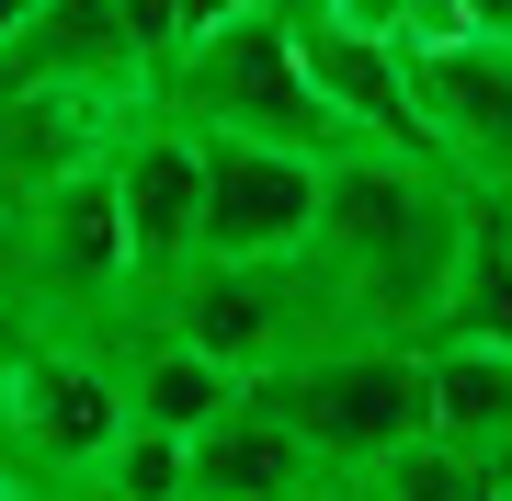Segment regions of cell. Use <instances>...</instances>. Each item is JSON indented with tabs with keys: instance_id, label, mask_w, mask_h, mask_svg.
<instances>
[{
	"instance_id": "obj_16",
	"label": "cell",
	"mask_w": 512,
	"mask_h": 501,
	"mask_svg": "<svg viewBox=\"0 0 512 501\" xmlns=\"http://www.w3.org/2000/svg\"><path fill=\"white\" fill-rule=\"evenodd\" d=\"M274 12H330V0H274Z\"/></svg>"
},
{
	"instance_id": "obj_7",
	"label": "cell",
	"mask_w": 512,
	"mask_h": 501,
	"mask_svg": "<svg viewBox=\"0 0 512 501\" xmlns=\"http://www.w3.org/2000/svg\"><path fill=\"white\" fill-rule=\"evenodd\" d=\"M296 23V57H308L319 103L342 114L353 137H376V149H421L433 160V137H421V103H410V69H399V35H376V23H342V12H285Z\"/></svg>"
},
{
	"instance_id": "obj_10",
	"label": "cell",
	"mask_w": 512,
	"mask_h": 501,
	"mask_svg": "<svg viewBox=\"0 0 512 501\" xmlns=\"http://www.w3.org/2000/svg\"><path fill=\"white\" fill-rule=\"evenodd\" d=\"M421 388H433V433L490 456L512 433V342H478V331H433L421 342Z\"/></svg>"
},
{
	"instance_id": "obj_4",
	"label": "cell",
	"mask_w": 512,
	"mask_h": 501,
	"mask_svg": "<svg viewBox=\"0 0 512 501\" xmlns=\"http://www.w3.org/2000/svg\"><path fill=\"white\" fill-rule=\"evenodd\" d=\"M194 160H205L194 251H228V262L308 251V228H319V149L239 137V126H194Z\"/></svg>"
},
{
	"instance_id": "obj_13",
	"label": "cell",
	"mask_w": 512,
	"mask_h": 501,
	"mask_svg": "<svg viewBox=\"0 0 512 501\" xmlns=\"http://www.w3.org/2000/svg\"><path fill=\"white\" fill-rule=\"evenodd\" d=\"M114 23H126L137 69H160V57H171V35H183V12H171V0H114Z\"/></svg>"
},
{
	"instance_id": "obj_6",
	"label": "cell",
	"mask_w": 512,
	"mask_h": 501,
	"mask_svg": "<svg viewBox=\"0 0 512 501\" xmlns=\"http://www.w3.org/2000/svg\"><path fill=\"white\" fill-rule=\"evenodd\" d=\"M399 69L433 160L456 183H512V35H410Z\"/></svg>"
},
{
	"instance_id": "obj_5",
	"label": "cell",
	"mask_w": 512,
	"mask_h": 501,
	"mask_svg": "<svg viewBox=\"0 0 512 501\" xmlns=\"http://www.w3.org/2000/svg\"><path fill=\"white\" fill-rule=\"evenodd\" d=\"M103 183H114V228H126V297L160 285L171 262L194 251V205H205V160H194V126L171 103H126L103 137Z\"/></svg>"
},
{
	"instance_id": "obj_17",
	"label": "cell",
	"mask_w": 512,
	"mask_h": 501,
	"mask_svg": "<svg viewBox=\"0 0 512 501\" xmlns=\"http://www.w3.org/2000/svg\"><path fill=\"white\" fill-rule=\"evenodd\" d=\"M0 331H12V297H0Z\"/></svg>"
},
{
	"instance_id": "obj_14",
	"label": "cell",
	"mask_w": 512,
	"mask_h": 501,
	"mask_svg": "<svg viewBox=\"0 0 512 501\" xmlns=\"http://www.w3.org/2000/svg\"><path fill=\"white\" fill-rule=\"evenodd\" d=\"M490 490H512V433H501V445H490Z\"/></svg>"
},
{
	"instance_id": "obj_8",
	"label": "cell",
	"mask_w": 512,
	"mask_h": 501,
	"mask_svg": "<svg viewBox=\"0 0 512 501\" xmlns=\"http://www.w3.org/2000/svg\"><path fill=\"white\" fill-rule=\"evenodd\" d=\"M183 490H217V501H296V490H330V467L308 456V433H296L262 388H239L205 433H183Z\"/></svg>"
},
{
	"instance_id": "obj_11",
	"label": "cell",
	"mask_w": 512,
	"mask_h": 501,
	"mask_svg": "<svg viewBox=\"0 0 512 501\" xmlns=\"http://www.w3.org/2000/svg\"><path fill=\"white\" fill-rule=\"evenodd\" d=\"M365 490H399V501H478L490 490V456L456 445V433H410V445H387L365 467Z\"/></svg>"
},
{
	"instance_id": "obj_1",
	"label": "cell",
	"mask_w": 512,
	"mask_h": 501,
	"mask_svg": "<svg viewBox=\"0 0 512 501\" xmlns=\"http://www.w3.org/2000/svg\"><path fill=\"white\" fill-rule=\"evenodd\" d=\"M456 228H467V183L444 160L342 137L319 160V228H308V262L330 274V297H342V331L421 342L433 308H444Z\"/></svg>"
},
{
	"instance_id": "obj_15",
	"label": "cell",
	"mask_w": 512,
	"mask_h": 501,
	"mask_svg": "<svg viewBox=\"0 0 512 501\" xmlns=\"http://www.w3.org/2000/svg\"><path fill=\"white\" fill-rule=\"evenodd\" d=\"M12 23H23V0H0V35H12Z\"/></svg>"
},
{
	"instance_id": "obj_9",
	"label": "cell",
	"mask_w": 512,
	"mask_h": 501,
	"mask_svg": "<svg viewBox=\"0 0 512 501\" xmlns=\"http://www.w3.org/2000/svg\"><path fill=\"white\" fill-rule=\"evenodd\" d=\"M0 80H69V92H137V46L114 23V0H23V23L0 35Z\"/></svg>"
},
{
	"instance_id": "obj_2",
	"label": "cell",
	"mask_w": 512,
	"mask_h": 501,
	"mask_svg": "<svg viewBox=\"0 0 512 501\" xmlns=\"http://www.w3.org/2000/svg\"><path fill=\"white\" fill-rule=\"evenodd\" d=\"M148 103H171L183 126H239V137H285V149H342V114L319 103L308 57H296V23L274 12V0H239L228 23H205V35H183L148 69Z\"/></svg>"
},
{
	"instance_id": "obj_12",
	"label": "cell",
	"mask_w": 512,
	"mask_h": 501,
	"mask_svg": "<svg viewBox=\"0 0 512 501\" xmlns=\"http://www.w3.org/2000/svg\"><path fill=\"white\" fill-rule=\"evenodd\" d=\"M92 490H126V501H183V433H160V422H126L103 445V479Z\"/></svg>"
},
{
	"instance_id": "obj_3",
	"label": "cell",
	"mask_w": 512,
	"mask_h": 501,
	"mask_svg": "<svg viewBox=\"0 0 512 501\" xmlns=\"http://www.w3.org/2000/svg\"><path fill=\"white\" fill-rule=\"evenodd\" d=\"M251 388L308 433V456L330 467V490H365V467L387 445L433 433L421 342H387V331H319V342H296L274 376H251Z\"/></svg>"
}]
</instances>
